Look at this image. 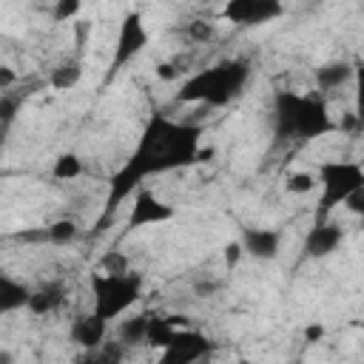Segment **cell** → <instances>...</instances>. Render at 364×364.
Here are the masks:
<instances>
[{"label":"cell","instance_id":"21","mask_svg":"<svg viewBox=\"0 0 364 364\" xmlns=\"http://www.w3.org/2000/svg\"><path fill=\"white\" fill-rule=\"evenodd\" d=\"M131 267H128V256L122 253V250H108V253H102V259H100V273H111V276H117V273H128Z\"/></svg>","mask_w":364,"mask_h":364},{"label":"cell","instance_id":"10","mask_svg":"<svg viewBox=\"0 0 364 364\" xmlns=\"http://www.w3.org/2000/svg\"><path fill=\"white\" fill-rule=\"evenodd\" d=\"M341 242H344V230H341L336 222L321 219V222H316V225L307 230V236H304V256H307V259H324V256L336 253Z\"/></svg>","mask_w":364,"mask_h":364},{"label":"cell","instance_id":"25","mask_svg":"<svg viewBox=\"0 0 364 364\" xmlns=\"http://www.w3.org/2000/svg\"><path fill=\"white\" fill-rule=\"evenodd\" d=\"M17 111H20V97L17 94H3L0 97V122L11 125Z\"/></svg>","mask_w":364,"mask_h":364},{"label":"cell","instance_id":"3","mask_svg":"<svg viewBox=\"0 0 364 364\" xmlns=\"http://www.w3.org/2000/svg\"><path fill=\"white\" fill-rule=\"evenodd\" d=\"M250 80V65L245 60H222L210 68L191 74L176 91V102H202L210 108H222L233 102Z\"/></svg>","mask_w":364,"mask_h":364},{"label":"cell","instance_id":"31","mask_svg":"<svg viewBox=\"0 0 364 364\" xmlns=\"http://www.w3.org/2000/svg\"><path fill=\"white\" fill-rule=\"evenodd\" d=\"M156 77H159V80H165V82H171V80H176V77H179V71H176V65H173V63H159V65H156Z\"/></svg>","mask_w":364,"mask_h":364},{"label":"cell","instance_id":"35","mask_svg":"<svg viewBox=\"0 0 364 364\" xmlns=\"http://www.w3.org/2000/svg\"><path fill=\"white\" fill-rule=\"evenodd\" d=\"M9 128H11V125H6V122H0V145L6 142V136H9Z\"/></svg>","mask_w":364,"mask_h":364},{"label":"cell","instance_id":"4","mask_svg":"<svg viewBox=\"0 0 364 364\" xmlns=\"http://www.w3.org/2000/svg\"><path fill=\"white\" fill-rule=\"evenodd\" d=\"M142 273H91L88 287H91V313L100 316L102 321L119 318L125 310H131V304L142 296Z\"/></svg>","mask_w":364,"mask_h":364},{"label":"cell","instance_id":"11","mask_svg":"<svg viewBox=\"0 0 364 364\" xmlns=\"http://www.w3.org/2000/svg\"><path fill=\"white\" fill-rule=\"evenodd\" d=\"M239 245H242V253H250L253 259L270 262L282 250V233L273 228H245Z\"/></svg>","mask_w":364,"mask_h":364},{"label":"cell","instance_id":"9","mask_svg":"<svg viewBox=\"0 0 364 364\" xmlns=\"http://www.w3.org/2000/svg\"><path fill=\"white\" fill-rule=\"evenodd\" d=\"M176 216V208L162 202L156 193H151L148 188H139L128 213V228H148V225H165Z\"/></svg>","mask_w":364,"mask_h":364},{"label":"cell","instance_id":"34","mask_svg":"<svg viewBox=\"0 0 364 364\" xmlns=\"http://www.w3.org/2000/svg\"><path fill=\"white\" fill-rule=\"evenodd\" d=\"M0 364H14V353L11 350H0Z\"/></svg>","mask_w":364,"mask_h":364},{"label":"cell","instance_id":"32","mask_svg":"<svg viewBox=\"0 0 364 364\" xmlns=\"http://www.w3.org/2000/svg\"><path fill=\"white\" fill-rule=\"evenodd\" d=\"M14 80H17V74H14L11 68H6V65H0V91H6L9 85H14Z\"/></svg>","mask_w":364,"mask_h":364},{"label":"cell","instance_id":"29","mask_svg":"<svg viewBox=\"0 0 364 364\" xmlns=\"http://www.w3.org/2000/svg\"><path fill=\"white\" fill-rule=\"evenodd\" d=\"M239 259H242V245H239V242H230V245L225 247V264H228V270L236 267Z\"/></svg>","mask_w":364,"mask_h":364},{"label":"cell","instance_id":"36","mask_svg":"<svg viewBox=\"0 0 364 364\" xmlns=\"http://www.w3.org/2000/svg\"><path fill=\"white\" fill-rule=\"evenodd\" d=\"M236 364H259V361H253V358H239Z\"/></svg>","mask_w":364,"mask_h":364},{"label":"cell","instance_id":"14","mask_svg":"<svg viewBox=\"0 0 364 364\" xmlns=\"http://www.w3.org/2000/svg\"><path fill=\"white\" fill-rule=\"evenodd\" d=\"M28 296H31V287L26 282H20L9 273H0V318L9 313L26 310Z\"/></svg>","mask_w":364,"mask_h":364},{"label":"cell","instance_id":"24","mask_svg":"<svg viewBox=\"0 0 364 364\" xmlns=\"http://www.w3.org/2000/svg\"><path fill=\"white\" fill-rule=\"evenodd\" d=\"M80 9H82L80 0H57V6L51 9V17H54L57 23H65V20H71L74 14H80Z\"/></svg>","mask_w":364,"mask_h":364},{"label":"cell","instance_id":"12","mask_svg":"<svg viewBox=\"0 0 364 364\" xmlns=\"http://www.w3.org/2000/svg\"><path fill=\"white\" fill-rule=\"evenodd\" d=\"M105 333H108V321H102L100 316L94 313H85V316H77L68 327V336L74 344H80L82 350H97L102 341H105Z\"/></svg>","mask_w":364,"mask_h":364},{"label":"cell","instance_id":"33","mask_svg":"<svg viewBox=\"0 0 364 364\" xmlns=\"http://www.w3.org/2000/svg\"><path fill=\"white\" fill-rule=\"evenodd\" d=\"M80 364H102V358L97 355V350H91L85 358H80Z\"/></svg>","mask_w":364,"mask_h":364},{"label":"cell","instance_id":"18","mask_svg":"<svg viewBox=\"0 0 364 364\" xmlns=\"http://www.w3.org/2000/svg\"><path fill=\"white\" fill-rule=\"evenodd\" d=\"M176 333H179V327H173V324L168 321V316H151V318H148L145 344H151V347L162 350V347H168V344L173 341V336H176Z\"/></svg>","mask_w":364,"mask_h":364},{"label":"cell","instance_id":"17","mask_svg":"<svg viewBox=\"0 0 364 364\" xmlns=\"http://www.w3.org/2000/svg\"><path fill=\"white\" fill-rule=\"evenodd\" d=\"M80 80H82V65H80V60H65V63H60V65L51 71L48 85H51L54 91H71Z\"/></svg>","mask_w":364,"mask_h":364},{"label":"cell","instance_id":"15","mask_svg":"<svg viewBox=\"0 0 364 364\" xmlns=\"http://www.w3.org/2000/svg\"><path fill=\"white\" fill-rule=\"evenodd\" d=\"M148 318H151V313H136V316H131V318H122V321H119V327H117V341H119L122 347L145 344Z\"/></svg>","mask_w":364,"mask_h":364},{"label":"cell","instance_id":"28","mask_svg":"<svg viewBox=\"0 0 364 364\" xmlns=\"http://www.w3.org/2000/svg\"><path fill=\"white\" fill-rule=\"evenodd\" d=\"M344 208H347L350 213H355V216H361V213H364V191H355L353 196H347V202H344Z\"/></svg>","mask_w":364,"mask_h":364},{"label":"cell","instance_id":"16","mask_svg":"<svg viewBox=\"0 0 364 364\" xmlns=\"http://www.w3.org/2000/svg\"><path fill=\"white\" fill-rule=\"evenodd\" d=\"M353 77V65L350 63H327L316 68V82L321 91H333L338 85H344Z\"/></svg>","mask_w":364,"mask_h":364},{"label":"cell","instance_id":"5","mask_svg":"<svg viewBox=\"0 0 364 364\" xmlns=\"http://www.w3.org/2000/svg\"><path fill=\"white\" fill-rule=\"evenodd\" d=\"M316 185H321L318 205H316V222H321L330 210L347 202L355 191H364V168L355 159H324L318 162Z\"/></svg>","mask_w":364,"mask_h":364},{"label":"cell","instance_id":"8","mask_svg":"<svg viewBox=\"0 0 364 364\" xmlns=\"http://www.w3.org/2000/svg\"><path fill=\"white\" fill-rule=\"evenodd\" d=\"M284 6L279 0H230L222 9V17L236 26H262L282 17Z\"/></svg>","mask_w":364,"mask_h":364},{"label":"cell","instance_id":"23","mask_svg":"<svg viewBox=\"0 0 364 364\" xmlns=\"http://www.w3.org/2000/svg\"><path fill=\"white\" fill-rule=\"evenodd\" d=\"M97 355L102 358V364H119L122 355H125V347H122L119 341H102V344L97 347Z\"/></svg>","mask_w":364,"mask_h":364},{"label":"cell","instance_id":"19","mask_svg":"<svg viewBox=\"0 0 364 364\" xmlns=\"http://www.w3.org/2000/svg\"><path fill=\"white\" fill-rule=\"evenodd\" d=\"M80 173H82V159H80L77 154H71V151L60 154V156L54 159V165H51V176H54V179H60V182L77 179Z\"/></svg>","mask_w":364,"mask_h":364},{"label":"cell","instance_id":"7","mask_svg":"<svg viewBox=\"0 0 364 364\" xmlns=\"http://www.w3.org/2000/svg\"><path fill=\"white\" fill-rule=\"evenodd\" d=\"M210 350H213V341L205 333L185 327L173 336V341L168 347L159 350L156 364H196V361L208 358Z\"/></svg>","mask_w":364,"mask_h":364},{"label":"cell","instance_id":"2","mask_svg":"<svg viewBox=\"0 0 364 364\" xmlns=\"http://www.w3.org/2000/svg\"><path fill=\"white\" fill-rule=\"evenodd\" d=\"M270 125L273 136L279 142L287 139H318L336 131V122L330 117L327 100L313 91V94H296V91H276L273 94V108H270Z\"/></svg>","mask_w":364,"mask_h":364},{"label":"cell","instance_id":"13","mask_svg":"<svg viewBox=\"0 0 364 364\" xmlns=\"http://www.w3.org/2000/svg\"><path fill=\"white\" fill-rule=\"evenodd\" d=\"M63 301H65V284L63 282H46V284H40V287L31 290L26 310L31 316H48V313L60 310Z\"/></svg>","mask_w":364,"mask_h":364},{"label":"cell","instance_id":"27","mask_svg":"<svg viewBox=\"0 0 364 364\" xmlns=\"http://www.w3.org/2000/svg\"><path fill=\"white\" fill-rule=\"evenodd\" d=\"M219 287H222V282H216V279H202V282L193 284V293L202 296V299H208V296L219 293Z\"/></svg>","mask_w":364,"mask_h":364},{"label":"cell","instance_id":"6","mask_svg":"<svg viewBox=\"0 0 364 364\" xmlns=\"http://www.w3.org/2000/svg\"><path fill=\"white\" fill-rule=\"evenodd\" d=\"M145 46H148V28L142 23V14L128 11L117 31V43H114V54H111V74L122 71Z\"/></svg>","mask_w":364,"mask_h":364},{"label":"cell","instance_id":"30","mask_svg":"<svg viewBox=\"0 0 364 364\" xmlns=\"http://www.w3.org/2000/svg\"><path fill=\"white\" fill-rule=\"evenodd\" d=\"M324 333H327V330H324V324L313 321V324H307V327H304V341H307V344H316V341H321V338H324Z\"/></svg>","mask_w":364,"mask_h":364},{"label":"cell","instance_id":"26","mask_svg":"<svg viewBox=\"0 0 364 364\" xmlns=\"http://www.w3.org/2000/svg\"><path fill=\"white\" fill-rule=\"evenodd\" d=\"M213 34H216L213 23H205V20H193V23H188V37L196 40V43H208Z\"/></svg>","mask_w":364,"mask_h":364},{"label":"cell","instance_id":"22","mask_svg":"<svg viewBox=\"0 0 364 364\" xmlns=\"http://www.w3.org/2000/svg\"><path fill=\"white\" fill-rule=\"evenodd\" d=\"M284 188H287V193H310L316 188V176L313 173H304V171L290 173L287 182H284Z\"/></svg>","mask_w":364,"mask_h":364},{"label":"cell","instance_id":"1","mask_svg":"<svg viewBox=\"0 0 364 364\" xmlns=\"http://www.w3.org/2000/svg\"><path fill=\"white\" fill-rule=\"evenodd\" d=\"M199 136H202L199 125L176 122V119H168L165 114H151L145 128H142V134H139V142H136L134 154L111 176L108 199H105V210H102L100 225L134 191H139V185L148 176L168 173V171H176V168H188L193 162H202V159L213 156L210 148H205V151L199 148Z\"/></svg>","mask_w":364,"mask_h":364},{"label":"cell","instance_id":"20","mask_svg":"<svg viewBox=\"0 0 364 364\" xmlns=\"http://www.w3.org/2000/svg\"><path fill=\"white\" fill-rule=\"evenodd\" d=\"M77 236H80V228L74 219H54L46 228V242H51V245H71Z\"/></svg>","mask_w":364,"mask_h":364}]
</instances>
